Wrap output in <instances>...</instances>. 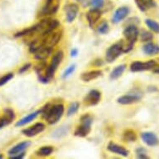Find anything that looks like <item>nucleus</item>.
I'll return each instance as SVG.
<instances>
[{"mask_svg":"<svg viewBox=\"0 0 159 159\" xmlns=\"http://www.w3.org/2000/svg\"><path fill=\"white\" fill-rule=\"evenodd\" d=\"M59 26V22L57 19L52 18H46L40 21L38 24L34 25L32 28L25 29L15 35V37L29 36V35H38V39H41L45 34H48L52 30L57 29Z\"/></svg>","mask_w":159,"mask_h":159,"instance_id":"1","label":"nucleus"},{"mask_svg":"<svg viewBox=\"0 0 159 159\" xmlns=\"http://www.w3.org/2000/svg\"><path fill=\"white\" fill-rule=\"evenodd\" d=\"M41 113L45 120L52 125L62 118L64 113V106L61 103L53 105L48 103L41 109Z\"/></svg>","mask_w":159,"mask_h":159,"instance_id":"2","label":"nucleus"},{"mask_svg":"<svg viewBox=\"0 0 159 159\" xmlns=\"http://www.w3.org/2000/svg\"><path fill=\"white\" fill-rule=\"evenodd\" d=\"M61 38H62V32L56 29L48 34H45L41 39H38V40L39 41L40 45H42L43 47L52 49V48L55 47L60 41Z\"/></svg>","mask_w":159,"mask_h":159,"instance_id":"3","label":"nucleus"},{"mask_svg":"<svg viewBox=\"0 0 159 159\" xmlns=\"http://www.w3.org/2000/svg\"><path fill=\"white\" fill-rule=\"evenodd\" d=\"M92 123H93V117L89 114L84 115L81 117V124L77 128L74 132V135L80 138H84L89 135L91 131Z\"/></svg>","mask_w":159,"mask_h":159,"instance_id":"4","label":"nucleus"},{"mask_svg":"<svg viewBox=\"0 0 159 159\" xmlns=\"http://www.w3.org/2000/svg\"><path fill=\"white\" fill-rule=\"evenodd\" d=\"M63 52L61 50H58V51H57L53 54L52 57V60H51V63L46 68V70H45V75H46V77L49 80L53 77L55 72H56V70L58 68V66H59V64H60L62 60H63Z\"/></svg>","mask_w":159,"mask_h":159,"instance_id":"5","label":"nucleus"},{"mask_svg":"<svg viewBox=\"0 0 159 159\" xmlns=\"http://www.w3.org/2000/svg\"><path fill=\"white\" fill-rule=\"evenodd\" d=\"M123 52V42L119 41L108 48L106 52V61L107 63H112Z\"/></svg>","mask_w":159,"mask_h":159,"instance_id":"6","label":"nucleus"},{"mask_svg":"<svg viewBox=\"0 0 159 159\" xmlns=\"http://www.w3.org/2000/svg\"><path fill=\"white\" fill-rule=\"evenodd\" d=\"M157 66V63L155 60H149L147 62H140V61H135L131 63L130 70L133 73L137 72H143V71L151 70L153 69Z\"/></svg>","mask_w":159,"mask_h":159,"instance_id":"7","label":"nucleus"},{"mask_svg":"<svg viewBox=\"0 0 159 159\" xmlns=\"http://www.w3.org/2000/svg\"><path fill=\"white\" fill-rule=\"evenodd\" d=\"M123 35L125 37L127 42L133 46L139 36V30L135 24H130L123 30Z\"/></svg>","mask_w":159,"mask_h":159,"instance_id":"8","label":"nucleus"},{"mask_svg":"<svg viewBox=\"0 0 159 159\" xmlns=\"http://www.w3.org/2000/svg\"><path fill=\"white\" fill-rule=\"evenodd\" d=\"M60 5V0H46L45 4L40 12L41 16H50L57 13Z\"/></svg>","mask_w":159,"mask_h":159,"instance_id":"9","label":"nucleus"},{"mask_svg":"<svg viewBox=\"0 0 159 159\" xmlns=\"http://www.w3.org/2000/svg\"><path fill=\"white\" fill-rule=\"evenodd\" d=\"M143 94L140 92L134 91L133 93H128L126 95L117 98V102L122 105H128L136 103V102H139L142 99Z\"/></svg>","mask_w":159,"mask_h":159,"instance_id":"10","label":"nucleus"},{"mask_svg":"<svg viewBox=\"0 0 159 159\" xmlns=\"http://www.w3.org/2000/svg\"><path fill=\"white\" fill-rule=\"evenodd\" d=\"M101 100V93L98 90L93 89L89 92L84 98V102L87 106H95Z\"/></svg>","mask_w":159,"mask_h":159,"instance_id":"11","label":"nucleus"},{"mask_svg":"<svg viewBox=\"0 0 159 159\" xmlns=\"http://www.w3.org/2000/svg\"><path fill=\"white\" fill-rule=\"evenodd\" d=\"M130 13V9L128 7L123 6L121 8H118L115 11L113 17H112V23L113 24H119L123 19H125Z\"/></svg>","mask_w":159,"mask_h":159,"instance_id":"12","label":"nucleus"},{"mask_svg":"<svg viewBox=\"0 0 159 159\" xmlns=\"http://www.w3.org/2000/svg\"><path fill=\"white\" fill-rule=\"evenodd\" d=\"M45 125L43 123H37L34 125L31 126L30 128H28L26 129L23 130V133L24 135L29 137V138H32L34 136H37L40 133H42L43 131L44 130Z\"/></svg>","mask_w":159,"mask_h":159,"instance_id":"13","label":"nucleus"},{"mask_svg":"<svg viewBox=\"0 0 159 159\" xmlns=\"http://www.w3.org/2000/svg\"><path fill=\"white\" fill-rule=\"evenodd\" d=\"M142 140L149 147H155L159 143V139L152 132H144L141 134Z\"/></svg>","mask_w":159,"mask_h":159,"instance_id":"14","label":"nucleus"},{"mask_svg":"<svg viewBox=\"0 0 159 159\" xmlns=\"http://www.w3.org/2000/svg\"><path fill=\"white\" fill-rule=\"evenodd\" d=\"M66 20L68 23H72L75 19L78 13V6L76 3H69L65 7Z\"/></svg>","mask_w":159,"mask_h":159,"instance_id":"15","label":"nucleus"},{"mask_svg":"<svg viewBox=\"0 0 159 159\" xmlns=\"http://www.w3.org/2000/svg\"><path fill=\"white\" fill-rule=\"evenodd\" d=\"M101 16H102V12L100 11V9H97V8L90 9L86 16L90 27H93L97 22L101 18Z\"/></svg>","mask_w":159,"mask_h":159,"instance_id":"16","label":"nucleus"},{"mask_svg":"<svg viewBox=\"0 0 159 159\" xmlns=\"http://www.w3.org/2000/svg\"><path fill=\"white\" fill-rule=\"evenodd\" d=\"M107 150L111 152L118 154V155L123 157H128L129 155V152L124 147L118 145L117 143H114L112 142L109 143L108 145H107Z\"/></svg>","mask_w":159,"mask_h":159,"instance_id":"17","label":"nucleus"},{"mask_svg":"<svg viewBox=\"0 0 159 159\" xmlns=\"http://www.w3.org/2000/svg\"><path fill=\"white\" fill-rule=\"evenodd\" d=\"M135 3L138 8L142 12H146L157 6L154 0H135Z\"/></svg>","mask_w":159,"mask_h":159,"instance_id":"18","label":"nucleus"},{"mask_svg":"<svg viewBox=\"0 0 159 159\" xmlns=\"http://www.w3.org/2000/svg\"><path fill=\"white\" fill-rule=\"evenodd\" d=\"M102 75V72L101 70H92L83 73L81 75V79L84 82H91L92 80L97 79Z\"/></svg>","mask_w":159,"mask_h":159,"instance_id":"19","label":"nucleus"},{"mask_svg":"<svg viewBox=\"0 0 159 159\" xmlns=\"http://www.w3.org/2000/svg\"><path fill=\"white\" fill-rule=\"evenodd\" d=\"M30 144H31V143L29 141L22 142L20 143L17 144L16 146L13 147V148L8 151V153H9L10 156L16 155V154L18 153H21V152H23L25 149H27L29 146H30Z\"/></svg>","mask_w":159,"mask_h":159,"instance_id":"20","label":"nucleus"},{"mask_svg":"<svg viewBox=\"0 0 159 159\" xmlns=\"http://www.w3.org/2000/svg\"><path fill=\"white\" fill-rule=\"evenodd\" d=\"M143 50L145 54L152 56V55H157L159 53V46L154 43H148L144 45L143 48Z\"/></svg>","mask_w":159,"mask_h":159,"instance_id":"21","label":"nucleus"},{"mask_svg":"<svg viewBox=\"0 0 159 159\" xmlns=\"http://www.w3.org/2000/svg\"><path fill=\"white\" fill-rule=\"evenodd\" d=\"M39 113H41V110H38V111H35V112H32L30 114L27 115L26 117H24V118H22L21 120H19L18 123H16V127H22V126H24L26 125V124H28V123H31L32 121H34V119L39 116Z\"/></svg>","mask_w":159,"mask_h":159,"instance_id":"22","label":"nucleus"},{"mask_svg":"<svg viewBox=\"0 0 159 159\" xmlns=\"http://www.w3.org/2000/svg\"><path fill=\"white\" fill-rule=\"evenodd\" d=\"M126 69V65L125 64H121V65H118L117 67L113 69V70L110 73V78L112 80H116L118 78H120L121 76L123 75V72L125 71Z\"/></svg>","mask_w":159,"mask_h":159,"instance_id":"23","label":"nucleus"},{"mask_svg":"<svg viewBox=\"0 0 159 159\" xmlns=\"http://www.w3.org/2000/svg\"><path fill=\"white\" fill-rule=\"evenodd\" d=\"M137 134L133 130L128 129L126 130L123 133V140L128 143H132V142H135L137 140Z\"/></svg>","mask_w":159,"mask_h":159,"instance_id":"24","label":"nucleus"},{"mask_svg":"<svg viewBox=\"0 0 159 159\" xmlns=\"http://www.w3.org/2000/svg\"><path fill=\"white\" fill-rule=\"evenodd\" d=\"M53 152V148L51 146H44L40 148L36 152V154L39 157H47L52 154Z\"/></svg>","mask_w":159,"mask_h":159,"instance_id":"25","label":"nucleus"},{"mask_svg":"<svg viewBox=\"0 0 159 159\" xmlns=\"http://www.w3.org/2000/svg\"><path fill=\"white\" fill-rule=\"evenodd\" d=\"M145 24L148 27V29L155 34H159V24L150 18H147L145 20Z\"/></svg>","mask_w":159,"mask_h":159,"instance_id":"26","label":"nucleus"},{"mask_svg":"<svg viewBox=\"0 0 159 159\" xmlns=\"http://www.w3.org/2000/svg\"><path fill=\"white\" fill-rule=\"evenodd\" d=\"M68 126H62L61 128H59L58 129L55 131L54 133H53V137L54 138H60L63 136H65L68 132Z\"/></svg>","mask_w":159,"mask_h":159,"instance_id":"27","label":"nucleus"},{"mask_svg":"<svg viewBox=\"0 0 159 159\" xmlns=\"http://www.w3.org/2000/svg\"><path fill=\"white\" fill-rule=\"evenodd\" d=\"M140 39L142 42H150L153 39V34L146 30H143L140 33Z\"/></svg>","mask_w":159,"mask_h":159,"instance_id":"28","label":"nucleus"},{"mask_svg":"<svg viewBox=\"0 0 159 159\" xmlns=\"http://www.w3.org/2000/svg\"><path fill=\"white\" fill-rule=\"evenodd\" d=\"M109 31V24L107 21H102L98 28V32L101 34H107Z\"/></svg>","mask_w":159,"mask_h":159,"instance_id":"29","label":"nucleus"},{"mask_svg":"<svg viewBox=\"0 0 159 159\" xmlns=\"http://www.w3.org/2000/svg\"><path fill=\"white\" fill-rule=\"evenodd\" d=\"M78 108H79V103H78V102H73V103L68 107V112H67V114H68V117H71V116H73V115L75 114L76 112H78Z\"/></svg>","mask_w":159,"mask_h":159,"instance_id":"30","label":"nucleus"},{"mask_svg":"<svg viewBox=\"0 0 159 159\" xmlns=\"http://www.w3.org/2000/svg\"><path fill=\"white\" fill-rule=\"evenodd\" d=\"M76 69V65L75 64H72L68 68H67L65 69V71L63 72V75H62V78H67L68 77L71 76L73 73V72L75 71Z\"/></svg>","mask_w":159,"mask_h":159,"instance_id":"31","label":"nucleus"},{"mask_svg":"<svg viewBox=\"0 0 159 159\" xmlns=\"http://www.w3.org/2000/svg\"><path fill=\"white\" fill-rule=\"evenodd\" d=\"M90 5H91L92 8L100 9L104 5V0H91Z\"/></svg>","mask_w":159,"mask_h":159,"instance_id":"32","label":"nucleus"},{"mask_svg":"<svg viewBox=\"0 0 159 159\" xmlns=\"http://www.w3.org/2000/svg\"><path fill=\"white\" fill-rule=\"evenodd\" d=\"M13 78V73H8L6 74L3 77L0 78V86H3L5 84H7L8 81H10L11 79Z\"/></svg>","mask_w":159,"mask_h":159,"instance_id":"33","label":"nucleus"},{"mask_svg":"<svg viewBox=\"0 0 159 159\" xmlns=\"http://www.w3.org/2000/svg\"><path fill=\"white\" fill-rule=\"evenodd\" d=\"M24 155H25V153H24V152H21V153H18V154H16V155L10 156V157L13 159H16V158L21 159V158H24Z\"/></svg>","mask_w":159,"mask_h":159,"instance_id":"34","label":"nucleus"},{"mask_svg":"<svg viewBox=\"0 0 159 159\" xmlns=\"http://www.w3.org/2000/svg\"><path fill=\"white\" fill-rule=\"evenodd\" d=\"M30 67H31V64H30V63H27V64H25L24 67H22V68H20V70H19V73H24L25 71L29 70Z\"/></svg>","mask_w":159,"mask_h":159,"instance_id":"35","label":"nucleus"},{"mask_svg":"<svg viewBox=\"0 0 159 159\" xmlns=\"http://www.w3.org/2000/svg\"><path fill=\"white\" fill-rule=\"evenodd\" d=\"M137 157L140 159L149 158V157L147 155V152H142V153H137Z\"/></svg>","mask_w":159,"mask_h":159,"instance_id":"36","label":"nucleus"},{"mask_svg":"<svg viewBox=\"0 0 159 159\" xmlns=\"http://www.w3.org/2000/svg\"><path fill=\"white\" fill-rule=\"evenodd\" d=\"M136 152L137 153H142V152H147V150L144 148H138L136 149Z\"/></svg>","mask_w":159,"mask_h":159,"instance_id":"37","label":"nucleus"},{"mask_svg":"<svg viewBox=\"0 0 159 159\" xmlns=\"http://www.w3.org/2000/svg\"><path fill=\"white\" fill-rule=\"evenodd\" d=\"M78 50L77 49V48H73V49H72V51H71V56L72 57H76L77 55H78Z\"/></svg>","mask_w":159,"mask_h":159,"instance_id":"38","label":"nucleus"},{"mask_svg":"<svg viewBox=\"0 0 159 159\" xmlns=\"http://www.w3.org/2000/svg\"><path fill=\"white\" fill-rule=\"evenodd\" d=\"M153 73L159 74V67H157V68L155 67V68H153Z\"/></svg>","mask_w":159,"mask_h":159,"instance_id":"39","label":"nucleus"},{"mask_svg":"<svg viewBox=\"0 0 159 159\" xmlns=\"http://www.w3.org/2000/svg\"><path fill=\"white\" fill-rule=\"evenodd\" d=\"M0 158H3V156H2V155H0Z\"/></svg>","mask_w":159,"mask_h":159,"instance_id":"40","label":"nucleus"}]
</instances>
